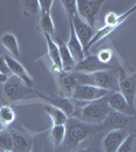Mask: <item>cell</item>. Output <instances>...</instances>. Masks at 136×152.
I'll list each match as a JSON object with an SVG mask.
<instances>
[{"instance_id":"28","label":"cell","mask_w":136,"mask_h":152,"mask_svg":"<svg viewBox=\"0 0 136 152\" xmlns=\"http://www.w3.org/2000/svg\"><path fill=\"white\" fill-rule=\"evenodd\" d=\"M96 56L104 64H109V62L113 58V52L111 49H102V50L99 51V53Z\"/></svg>"},{"instance_id":"2","label":"cell","mask_w":136,"mask_h":152,"mask_svg":"<svg viewBox=\"0 0 136 152\" xmlns=\"http://www.w3.org/2000/svg\"><path fill=\"white\" fill-rule=\"evenodd\" d=\"M74 75L78 84L91 85L110 91L118 86V79L112 72L109 71H98L93 73L74 72Z\"/></svg>"},{"instance_id":"34","label":"cell","mask_w":136,"mask_h":152,"mask_svg":"<svg viewBox=\"0 0 136 152\" xmlns=\"http://www.w3.org/2000/svg\"><path fill=\"white\" fill-rule=\"evenodd\" d=\"M5 129H7V128H5V127H4L3 125H2L1 122H0V132H2L3 130H5Z\"/></svg>"},{"instance_id":"6","label":"cell","mask_w":136,"mask_h":152,"mask_svg":"<svg viewBox=\"0 0 136 152\" xmlns=\"http://www.w3.org/2000/svg\"><path fill=\"white\" fill-rule=\"evenodd\" d=\"M104 0H77V13L86 23L95 28L98 14L104 4Z\"/></svg>"},{"instance_id":"1","label":"cell","mask_w":136,"mask_h":152,"mask_svg":"<svg viewBox=\"0 0 136 152\" xmlns=\"http://www.w3.org/2000/svg\"><path fill=\"white\" fill-rule=\"evenodd\" d=\"M107 96L95 102H87L85 107H81L78 120L87 125H99L106 122L112 113V110L108 104Z\"/></svg>"},{"instance_id":"30","label":"cell","mask_w":136,"mask_h":152,"mask_svg":"<svg viewBox=\"0 0 136 152\" xmlns=\"http://www.w3.org/2000/svg\"><path fill=\"white\" fill-rule=\"evenodd\" d=\"M0 72L5 75H7L9 73V70H8V68H7L4 57H2V56H0Z\"/></svg>"},{"instance_id":"22","label":"cell","mask_w":136,"mask_h":152,"mask_svg":"<svg viewBox=\"0 0 136 152\" xmlns=\"http://www.w3.org/2000/svg\"><path fill=\"white\" fill-rule=\"evenodd\" d=\"M66 136V125H54L52 127L50 137L54 147H59L63 144Z\"/></svg>"},{"instance_id":"11","label":"cell","mask_w":136,"mask_h":152,"mask_svg":"<svg viewBox=\"0 0 136 152\" xmlns=\"http://www.w3.org/2000/svg\"><path fill=\"white\" fill-rule=\"evenodd\" d=\"M113 66L111 64H104L98 59L96 55L85 56L81 62L77 63L75 66L74 72L79 73H93L98 71H109L112 69Z\"/></svg>"},{"instance_id":"8","label":"cell","mask_w":136,"mask_h":152,"mask_svg":"<svg viewBox=\"0 0 136 152\" xmlns=\"http://www.w3.org/2000/svg\"><path fill=\"white\" fill-rule=\"evenodd\" d=\"M54 2L52 0H40V13L37 28L43 35L51 36L55 33V26L51 16V8Z\"/></svg>"},{"instance_id":"35","label":"cell","mask_w":136,"mask_h":152,"mask_svg":"<svg viewBox=\"0 0 136 152\" xmlns=\"http://www.w3.org/2000/svg\"><path fill=\"white\" fill-rule=\"evenodd\" d=\"M3 152H12V151H3Z\"/></svg>"},{"instance_id":"16","label":"cell","mask_w":136,"mask_h":152,"mask_svg":"<svg viewBox=\"0 0 136 152\" xmlns=\"http://www.w3.org/2000/svg\"><path fill=\"white\" fill-rule=\"evenodd\" d=\"M47 42V47H48V55L52 62V69L57 74H61L63 72L62 62H61L60 52L57 43L52 40V37L49 35H44Z\"/></svg>"},{"instance_id":"4","label":"cell","mask_w":136,"mask_h":152,"mask_svg":"<svg viewBox=\"0 0 136 152\" xmlns=\"http://www.w3.org/2000/svg\"><path fill=\"white\" fill-rule=\"evenodd\" d=\"M135 11H136V4L131 7L129 10L126 11L125 13L120 14V15H118V14L114 11L108 12V13L106 14L105 18H104V20H105V26L100 28L95 35H93V39H91V41L90 42V44H88V50L90 49V47H93V45H95L99 41L103 40L104 38H106V37L108 35H110L112 31H115L118 26H121V24L124 23L131 14L134 13Z\"/></svg>"},{"instance_id":"14","label":"cell","mask_w":136,"mask_h":152,"mask_svg":"<svg viewBox=\"0 0 136 152\" xmlns=\"http://www.w3.org/2000/svg\"><path fill=\"white\" fill-rule=\"evenodd\" d=\"M118 86L120 92L124 95L127 102L131 107L134 104L135 94H136V82L131 77H128L124 72L121 71L120 76L118 78Z\"/></svg>"},{"instance_id":"7","label":"cell","mask_w":136,"mask_h":152,"mask_svg":"<svg viewBox=\"0 0 136 152\" xmlns=\"http://www.w3.org/2000/svg\"><path fill=\"white\" fill-rule=\"evenodd\" d=\"M109 94H110V90L91 86V85L78 84L76 86L75 91H74L73 99L80 102L87 104V102H95V100L104 99Z\"/></svg>"},{"instance_id":"5","label":"cell","mask_w":136,"mask_h":152,"mask_svg":"<svg viewBox=\"0 0 136 152\" xmlns=\"http://www.w3.org/2000/svg\"><path fill=\"white\" fill-rule=\"evenodd\" d=\"M2 92H3L4 97L8 102H19V100H23L26 99L28 95L31 94H37V91L33 90L31 87L26 86V83L13 75L8 77L6 82L3 84Z\"/></svg>"},{"instance_id":"23","label":"cell","mask_w":136,"mask_h":152,"mask_svg":"<svg viewBox=\"0 0 136 152\" xmlns=\"http://www.w3.org/2000/svg\"><path fill=\"white\" fill-rule=\"evenodd\" d=\"M15 113L13 109L8 104H3L0 107V122L5 128H8L15 120Z\"/></svg>"},{"instance_id":"20","label":"cell","mask_w":136,"mask_h":152,"mask_svg":"<svg viewBox=\"0 0 136 152\" xmlns=\"http://www.w3.org/2000/svg\"><path fill=\"white\" fill-rule=\"evenodd\" d=\"M44 110H45L46 114L50 117L53 126L54 125H66V123H67L68 117L59 107H54L52 104H45Z\"/></svg>"},{"instance_id":"19","label":"cell","mask_w":136,"mask_h":152,"mask_svg":"<svg viewBox=\"0 0 136 152\" xmlns=\"http://www.w3.org/2000/svg\"><path fill=\"white\" fill-rule=\"evenodd\" d=\"M57 45H58L59 52H60L63 72H67V73L74 72V69H75V66H76V62L74 61L71 53L69 52L67 45H66L64 42L61 41L60 39L57 40Z\"/></svg>"},{"instance_id":"33","label":"cell","mask_w":136,"mask_h":152,"mask_svg":"<svg viewBox=\"0 0 136 152\" xmlns=\"http://www.w3.org/2000/svg\"><path fill=\"white\" fill-rule=\"evenodd\" d=\"M73 152H93L90 149H83V150H79V151H73Z\"/></svg>"},{"instance_id":"27","label":"cell","mask_w":136,"mask_h":152,"mask_svg":"<svg viewBox=\"0 0 136 152\" xmlns=\"http://www.w3.org/2000/svg\"><path fill=\"white\" fill-rule=\"evenodd\" d=\"M63 8L68 18H72L77 13V5H76V0H62L61 1Z\"/></svg>"},{"instance_id":"17","label":"cell","mask_w":136,"mask_h":152,"mask_svg":"<svg viewBox=\"0 0 136 152\" xmlns=\"http://www.w3.org/2000/svg\"><path fill=\"white\" fill-rule=\"evenodd\" d=\"M58 82L64 96L68 97V99H73L74 91L76 89V86L78 85L74 72H62L58 75Z\"/></svg>"},{"instance_id":"10","label":"cell","mask_w":136,"mask_h":152,"mask_svg":"<svg viewBox=\"0 0 136 152\" xmlns=\"http://www.w3.org/2000/svg\"><path fill=\"white\" fill-rule=\"evenodd\" d=\"M128 136L129 133L125 129L111 130L103 140L104 152H117Z\"/></svg>"},{"instance_id":"9","label":"cell","mask_w":136,"mask_h":152,"mask_svg":"<svg viewBox=\"0 0 136 152\" xmlns=\"http://www.w3.org/2000/svg\"><path fill=\"white\" fill-rule=\"evenodd\" d=\"M71 20H72L73 23V28H74V31L76 34V37L78 38V40L81 43L83 47V50H85V56H88L90 53H88V44L93 39V28H91L88 23H86L82 18L78 15V13H76L75 15H73L72 18H70Z\"/></svg>"},{"instance_id":"29","label":"cell","mask_w":136,"mask_h":152,"mask_svg":"<svg viewBox=\"0 0 136 152\" xmlns=\"http://www.w3.org/2000/svg\"><path fill=\"white\" fill-rule=\"evenodd\" d=\"M133 148H134V138L129 135L117 152H133Z\"/></svg>"},{"instance_id":"21","label":"cell","mask_w":136,"mask_h":152,"mask_svg":"<svg viewBox=\"0 0 136 152\" xmlns=\"http://www.w3.org/2000/svg\"><path fill=\"white\" fill-rule=\"evenodd\" d=\"M1 44L13 57H19V46L16 37L13 34L6 33L1 37Z\"/></svg>"},{"instance_id":"18","label":"cell","mask_w":136,"mask_h":152,"mask_svg":"<svg viewBox=\"0 0 136 152\" xmlns=\"http://www.w3.org/2000/svg\"><path fill=\"white\" fill-rule=\"evenodd\" d=\"M8 130L12 139V152H32L33 142L29 137L21 134L15 130Z\"/></svg>"},{"instance_id":"32","label":"cell","mask_w":136,"mask_h":152,"mask_svg":"<svg viewBox=\"0 0 136 152\" xmlns=\"http://www.w3.org/2000/svg\"><path fill=\"white\" fill-rule=\"evenodd\" d=\"M32 152H42V150L40 148H38V147H33V150Z\"/></svg>"},{"instance_id":"36","label":"cell","mask_w":136,"mask_h":152,"mask_svg":"<svg viewBox=\"0 0 136 152\" xmlns=\"http://www.w3.org/2000/svg\"><path fill=\"white\" fill-rule=\"evenodd\" d=\"M0 152H1V151H0Z\"/></svg>"},{"instance_id":"13","label":"cell","mask_w":136,"mask_h":152,"mask_svg":"<svg viewBox=\"0 0 136 152\" xmlns=\"http://www.w3.org/2000/svg\"><path fill=\"white\" fill-rule=\"evenodd\" d=\"M107 102L109 107H111L113 112L119 113V114L124 115L126 117L133 115L132 107L128 104L124 95L120 91H115L110 96H107Z\"/></svg>"},{"instance_id":"31","label":"cell","mask_w":136,"mask_h":152,"mask_svg":"<svg viewBox=\"0 0 136 152\" xmlns=\"http://www.w3.org/2000/svg\"><path fill=\"white\" fill-rule=\"evenodd\" d=\"M8 79V77H7V75L5 74H3V73H1L0 72V83H5L6 82V80Z\"/></svg>"},{"instance_id":"12","label":"cell","mask_w":136,"mask_h":152,"mask_svg":"<svg viewBox=\"0 0 136 152\" xmlns=\"http://www.w3.org/2000/svg\"><path fill=\"white\" fill-rule=\"evenodd\" d=\"M4 60L7 65V68L9 70V73H11L13 76H16L17 78L26 83V86L33 87L34 86V80L33 78L29 76L28 71L15 58L10 57V56H4Z\"/></svg>"},{"instance_id":"25","label":"cell","mask_w":136,"mask_h":152,"mask_svg":"<svg viewBox=\"0 0 136 152\" xmlns=\"http://www.w3.org/2000/svg\"><path fill=\"white\" fill-rule=\"evenodd\" d=\"M23 12L26 16L39 14L40 13V1H38V0L23 1Z\"/></svg>"},{"instance_id":"15","label":"cell","mask_w":136,"mask_h":152,"mask_svg":"<svg viewBox=\"0 0 136 152\" xmlns=\"http://www.w3.org/2000/svg\"><path fill=\"white\" fill-rule=\"evenodd\" d=\"M68 20H69V26H70V37H69V41L66 45H67V48H68L69 52L71 53V55H72L74 61H75L76 64H77V63L81 62V61L85 59V50H83L82 45H81L78 38L76 37L75 31H74L72 20H71L70 18H68Z\"/></svg>"},{"instance_id":"24","label":"cell","mask_w":136,"mask_h":152,"mask_svg":"<svg viewBox=\"0 0 136 152\" xmlns=\"http://www.w3.org/2000/svg\"><path fill=\"white\" fill-rule=\"evenodd\" d=\"M106 121H108V125L113 127L114 129H124L126 124L128 123V117L112 111Z\"/></svg>"},{"instance_id":"3","label":"cell","mask_w":136,"mask_h":152,"mask_svg":"<svg viewBox=\"0 0 136 152\" xmlns=\"http://www.w3.org/2000/svg\"><path fill=\"white\" fill-rule=\"evenodd\" d=\"M91 133L87 124L80 122L78 119H68L66 123V136L64 140V149L72 150L76 148Z\"/></svg>"},{"instance_id":"26","label":"cell","mask_w":136,"mask_h":152,"mask_svg":"<svg viewBox=\"0 0 136 152\" xmlns=\"http://www.w3.org/2000/svg\"><path fill=\"white\" fill-rule=\"evenodd\" d=\"M12 150V139L9 130L5 129L0 132V151H11Z\"/></svg>"}]
</instances>
